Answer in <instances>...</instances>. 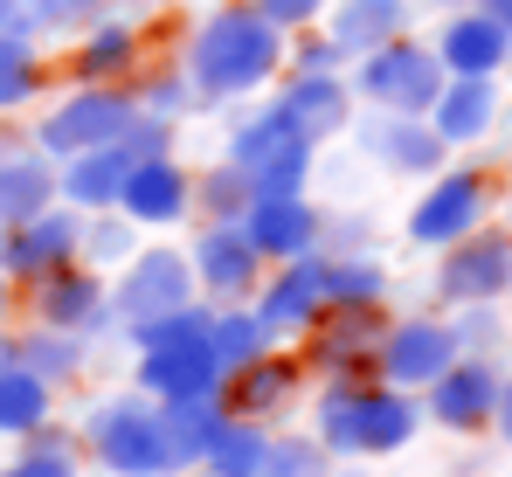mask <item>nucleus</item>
Here are the masks:
<instances>
[{"label": "nucleus", "instance_id": "36", "mask_svg": "<svg viewBox=\"0 0 512 477\" xmlns=\"http://www.w3.org/2000/svg\"><path fill=\"white\" fill-rule=\"evenodd\" d=\"M256 477H333V450L319 436H270Z\"/></svg>", "mask_w": 512, "mask_h": 477}, {"label": "nucleus", "instance_id": "5", "mask_svg": "<svg viewBox=\"0 0 512 477\" xmlns=\"http://www.w3.org/2000/svg\"><path fill=\"white\" fill-rule=\"evenodd\" d=\"M360 70H353V97H367L374 111H409V118H423L429 104H436V90H443V63H436V49L416 42V35H395V42H381V49H367V56H353Z\"/></svg>", "mask_w": 512, "mask_h": 477}, {"label": "nucleus", "instance_id": "13", "mask_svg": "<svg viewBox=\"0 0 512 477\" xmlns=\"http://www.w3.org/2000/svg\"><path fill=\"white\" fill-rule=\"evenodd\" d=\"M77 242H84V215L63 201V208H42L28 222H7L0 229V277L7 284H35L63 263H77Z\"/></svg>", "mask_w": 512, "mask_h": 477}, {"label": "nucleus", "instance_id": "1", "mask_svg": "<svg viewBox=\"0 0 512 477\" xmlns=\"http://www.w3.org/2000/svg\"><path fill=\"white\" fill-rule=\"evenodd\" d=\"M180 70H187L201 104L256 97V90H270V83L284 77V28H270L256 7H215L187 35Z\"/></svg>", "mask_w": 512, "mask_h": 477}, {"label": "nucleus", "instance_id": "2", "mask_svg": "<svg viewBox=\"0 0 512 477\" xmlns=\"http://www.w3.org/2000/svg\"><path fill=\"white\" fill-rule=\"evenodd\" d=\"M416 429H423V401L367 374H326V395L312 401V436L333 457H395L416 443Z\"/></svg>", "mask_w": 512, "mask_h": 477}, {"label": "nucleus", "instance_id": "12", "mask_svg": "<svg viewBox=\"0 0 512 477\" xmlns=\"http://www.w3.org/2000/svg\"><path fill=\"white\" fill-rule=\"evenodd\" d=\"M187 263H194V291L208 298V305H250L256 284H263V256H256V242L243 236V222H208L194 249H187Z\"/></svg>", "mask_w": 512, "mask_h": 477}, {"label": "nucleus", "instance_id": "7", "mask_svg": "<svg viewBox=\"0 0 512 477\" xmlns=\"http://www.w3.org/2000/svg\"><path fill=\"white\" fill-rule=\"evenodd\" d=\"M132 118H139L132 83H77V90H70V97L35 125V146H42L49 159H70V153H84V146L118 139Z\"/></svg>", "mask_w": 512, "mask_h": 477}, {"label": "nucleus", "instance_id": "16", "mask_svg": "<svg viewBox=\"0 0 512 477\" xmlns=\"http://www.w3.org/2000/svg\"><path fill=\"white\" fill-rule=\"evenodd\" d=\"M429 49H436V63L450 77H499V70H512V28L492 21L485 7H450Z\"/></svg>", "mask_w": 512, "mask_h": 477}, {"label": "nucleus", "instance_id": "44", "mask_svg": "<svg viewBox=\"0 0 512 477\" xmlns=\"http://www.w3.org/2000/svg\"><path fill=\"white\" fill-rule=\"evenodd\" d=\"M0 477H77V457H35V450H21Z\"/></svg>", "mask_w": 512, "mask_h": 477}, {"label": "nucleus", "instance_id": "15", "mask_svg": "<svg viewBox=\"0 0 512 477\" xmlns=\"http://www.w3.org/2000/svg\"><path fill=\"white\" fill-rule=\"evenodd\" d=\"M270 111L284 125H298L312 146L319 139H340L353 125V83L340 70H284V83L270 90Z\"/></svg>", "mask_w": 512, "mask_h": 477}, {"label": "nucleus", "instance_id": "19", "mask_svg": "<svg viewBox=\"0 0 512 477\" xmlns=\"http://www.w3.org/2000/svg\"><path fill=\"white\" fill-rule=\"evenodd\" d=\"M360 146L381 159L395 180H429L450 159V146L436 139V125L429 118H409V111H374V125H360Z\"/></svg>", "mask_w": 512, "mask_h": 477}, {"label": "nucleus", "instance_id": "32", "mask_svg": "<svg viewBox=\"0 0 512 477\" xmlns=\"http://www.w3.org/2000/svg\"><path fill=\"white\" fill-rule=\"evenodd\" d=\"M263 450H270V429H263L256 415H222V429H215L201 471L208 477H256L263 471Z\"/></svg>", "mask_w": 512, "mask_h": 477}, {"label": "nucleus", "instance_id": "20", "mask_svg": "<svg viewBox=\"0 0 512 477\" xmlns=\"http://www.w3.org/2000/svg\"><path fill=\"white\" fill-rule=\"evenodd\" d=\"M236 222H243V236L256 242L263 263H291V256H312L319 249V222L326 215L305 194H277V201H250Z\"/></svg>", "mask_w": 512, "mask_h": 477}, {"label": "nucleus", "instance_id": "43", "mask_svg": "<svg viewBox=\"0 0 512 477\" xmlns=\"http://www.w3.org/2000/svg\"><path fill=\"white\" fill-rule=\"evenodd\" d=\"M256 14L270 21V28H284V35H298V28H312V21H326V7L333 0H250Z\"/></svg>", "mask_w": 512, "mask_h": 477}, {"label": "nucleus", "instance_id": "18", "mask_svg": "<svg viewBox=\"0 0 512 477\" xmlns=\"http://www.w3.org/2000/svg\"><path fill=\"white\" fill-rule=\"evenodd\" d=\"M35 325H63V332H104L111 325V284L84 270V263H63L49 277H35Z\"/></svg>", "mask_w": 512, "mask_h": 477}, {"label": "nucleus", "instance_id": "34", "mask_svg": "<svg viewBox=\"0 0 512 477\" xmlns=\"http://www.w3.org/2000/svg\"><path fill=\"white\" fill-rule=\"evenodd\" d=\"M208 346H215L222 374H236V367H250L256 353H270L277 339L263 332L256 305H215V318H208Z\"/></svg>", "mask_w": 512, "mask_h": 477}, {"label": "nucleus", "instance_id": "53", "mask_svg": "<svg viewBox=\"0 0 512 477\" xmlns=\"http://www.w3.org/2000/svg\"><path fill=\"white\" fill-rule=\"evenodd\" d=\"M443 7H471V0H443Z\"/></svg>", "mask_w": 512, "mask_h": 477}, {"label": "nucleus", "instance_id": "25", "mask_svg": "<svg viewBox=\"0 0 512 477\" xmlns=\"http://www.w3.org/2000/svg\"><path fill=\"white\" fill-rule=\"evenodd\" d=\"M291 395H298V360H284V353H256L250 367L222 374V408H229V415L270 422Z\"/></svg>", "mask_w": 512, "mask_h": 477}, {"label": "nucleus", "instance_id": "51", "mask_svg": "<svg viewBox=\"0 0 512 477\" xmlns=\"http://www.w3.org/2000/svg\"><path fill=\"white\" fill-rule=\"evenodd\" d=\"M125 7H167V0H125Z\"/></svg>", "mask_w": 512, "mask_h": 477}, {"label": "nucleus", "instance_id": "8", "mask_svg": "<svg viewBox=\"0 0 512 477\" xmlns=\"http://www.w3.org/2000/svg\"><path fill=\"white\" fill-rule=\"evenodd\" d=\"M485 215H492V173L485 166H443V173H429L423 201L409 208V242L443 249V242L485 229Z\"/></svg>", "mask_w": 512, "mask_h": 477}, {"label": "nucleus", "instance_id": "28", "mask_svg": "<svg viewBox=\"0 0 512 477\" xmlns=\"http://www.w3.org/2000/svg\"><path fill=\"white\" fill-rule=\"evenodd\" d=\"M222 395H187V401H160V429H167V450H173V471H201L215 429H222Z\"/></svg>", "mask_w": 512, "mask_h": 477}, {"label": "nucleus", "instance_id": "4", "mask_svg": "<svg viewBox=\"0 0 512 477\" xmlns=\"http://www.w3.org/2000/svg\"><path fill=\"white\" fill-rule=\"evenodd\" d=\"M312 139L298 125H284L277 111H256L229 132V166H243L250 180V201H277V194H305L312 180Z\"/></svg>", "mask_w": 512, "mask_h": 477}, {"label": "nucleus", "instance_id": "40", "mask_svg": "<svg viewBox=\"0 0 512 477\" xmlns=\"http://www.w3.org/2000/svg\"><path fill=\"white\" fill-rule=\"evenodd\" d=\"M132 97H139V111L146 118H187L201 97H194V83H187V70H153V77L132 83Z\"/></svg>", "mask_w": 512, "mask_h": 477}, {"label": "nucleus", "instance_id": "47", "mask_svg": "<svg viewBox=\"0 0 512 477\" xmlns=\"http://www.w3.org/2000/svg\"><path fill=\"white\" fill-rule=\"evenodd\" d=\"M471 7H485L492 21H506V28H512V0H471Z\"/></svg>", "mask_w": 512, "mask_h": 477}, {"label": "nucleus", "instance_id": "14", "mask_svg": "<svg viewBox=\"0 0 512 477\" xmlns=\"http://www.w3.org/2000/svg\"><path fill=\"white\" fill-rule=\"evenodd\" d=\"M250 305H256V318H263V332H270V339H305V332H312V318L326 312V256L312 249V256L270 263Z\"/></svg>", "mask_w": 512, "mask_h": 477}, {"label": "nucleus", "instance_id": "30", "mask_svg": "<svg viewBox=\"0 0 512 477\" xmlns=\"http://www.w3.org/2000/svg\"><path fill=\"white\" fill-rule=\"evenodd\" d=\"M49 415H56V388H49L35 367L7 360V367H0V436L21 443V436H35Z\"/></svg>", "mask_w": 512, "mask_h": 477}, {"label": "nucleus", "instance_id": "52", "mask_svg": "<svg viewBox=\"0 0 512 477\" xmlns=\"http://www.w3.org/2000/svg\"><path fill=\"white\" fill-rule=\"evenodd\" d=\"M506 229H512V187H506Z\"/></svg>", "mask_w": 512, "mask_h": 477}, {"label": "nucleus", "instance_id": "39", "mask_svg": "<svg viewBox=\"0 0 512 477\" xmlns=\"http://www.w3.org/2000/svg\"><path fill=\"white\" fill-rule=\"evenodd\" d=\"M450 332L464 353H499L506 346V298H485V305H450Z\"/></svg>", "mask_w": 512, "mask_h": 477}, {"label": "nucleus", "instance_id": "24", "mask_svg": "<svg viewBox=\"0 0 512 477\" xmlns=\"http://www.w3.org/2000/svg\"><path fill=\"white\" fill-rule=\"evenodd\" d=\"M305 339H312V367L319 374H367L374 367V339H381V312H340V305H326Z\"/></svg>", "mask_w": 512, "mask_h": 477}, {"label": "nucleus", "instance_id": "46", "mask_svg": "<svg viewBox=\"0 0 512 477\" xmlns=\"http://www.w3.org/2000/svg\"><path fill=\"white\" fill-rule=\"evenodd\" d=\"M104 7H111V0H63V14H70V21H90V14H104Z\"/></svg>", "mask_w": 512, "mask_h": 477}, {"label": "nucleus", "instance_id": "23", "mask_svg": "<svg viewBox=\"0 0 512 477\" xmlns=\"http://www.w3.org/2000/svg\"><path fill=\"white\" fill-rule=\"evenodd\" d=\"M423 118L436 125L443 146H478L499 125V77H443V90H436V104Z\"/></svg>", "mask_w": 512, "mask_h": 477}, {"label": "nucleus", "instance_id": "11", "mask_svg": "<svg viewBox=\"0 0 512 477\" xmlns=\"http://www.w3.org/2000/svg\"><path fill=\"white\" fill-rule=\"evenodd\" d=\"M499 381H506V367H499L492 353H457V360L423 388V422L450 429V436H478V429H492Z\"/></svg>", "mask_w": 512, "mask_h": 477}, {"label": "nucleus", "instance_id": "9", "mask_svg": "<svg viewBox=\"0 0 512 477\" xmlns=\"http://www.w3.org/2000/svg\"><path fill=\"white\" fill-rule=\"evenodd\" d=\"M443 305H485L512 298V229H471V236L436 249V284Z\"/></svg>", "mask_w": 512, "mask_h": 477}, {"label": "nucleus", "instance_id": "49", "mask_svg": "<svg viewBox=\"0 0 512 477\" xmlns=\"http://www.w3.org/2000/svg\"><path fill=\"white\" fill-rule=\"evenodd\" d=\"M7 360H14V339H7V332H0V367H7Z\"/></svg>", "mask_w": 512, "mask_h": 477}, {"label": "nucleus", "instance_id": "27", "mask_svg": "<svg viewBox=\"0 0 512 477\" xmlns=\"http://www.w3.org/2000/svg\"><path fill=\"white\" fill-rule=\"evenodd\" d=\"M56 201H63V194H56V159L42 153V146L0 153V229L42 215V208H56Z\"/></svg>", "mask_w": 512, "mask_h": 477}, {"label": "nucleus", "instance_id": "6", "mask_svg": "<svg viewBox=\"0 0 512 477\" xmlns=\"http://www.w3.org/2000/svg\"><path fill=\"white\" fill-rule=\"evenodd\" d=\"M194 298H201V291H194V263H187V249L153 242V249H132V256L118 263V284H111V325L132 332V325L167 318V312H180V305H194Z\"/></svg>", "mask_w": 512, "mask_h": 477}, {"label": "nucleus", "instance_id": "38", "mask_svg": "<svg viewBox=\"0 0 512 477\" xmlns=\"http://www.w3.org/2000/svg\"><path fill=\"white\" fill-rule=\"evenodd\" d=\"M139 249V236H132V222L118 215V208H97L84 222V242H77V256H84L90 270H104V263H125Z\"/></svg>", "mask_w": 512, "mask_h": 477}, {"label": "nucleus", "instance_id": "41", "mask_svg": "<svg viewBox=\"0 0 512 477\" xmlns=\"http://www.w3.org/2000/svg\"><path fill=\"white\" fill-rule=\"evenodd\" d=\"M56 28H70L63 0H0V35L42 42V35H56Z\"/></svg>", "mask_w": 512, "mask_h": 477}, {"label": "nucleus", "instance_id": "26", "mask_svg": "<svg viewBox=\"0 0 512 477\" xmlns=\"http://www.w3.org/2000/svg\"><path fill=\"white\" fill-rule=\"evenodd\" d=\"M326 35H333V49L353 63V56L409 35V0H340V7H326Z\"/></svg>", "mask_w": 512, "mask_h": 477}, {"label": "nucleus", "instance_id": "10", "mask_svg": "<svg viewBox=\"0 0 512 477\" xmlns=\"http://www.w3.org/2000/svg\"><path fill=\"white\" fill-rule=\"evenodd\" d=\"M464 346H457V332H450V318H395V325H381V339H374V381H388V388H409V395H423L429 381L457 360Z\"/></svg>", "mask_w": 512, "mask_h": 477}, {"label": "nucleus", "instance_id": "17", "mask_svg": "<svg viewBox=\"0 0 512 477\" xmlns=\"http://www.w3.org/2000/svg\"><path fill=\"white\" fill-rule=\"evenodd\" d=\"M118 215H125L132 229H173V222L194 215V180L173 166V153L139 159V166L125 173V187H118Z\"/></svg>", "mask_w": 512, "mask_h": 477}, {"label": "nucleus", "instance_id": "3", "mask_svg": "<svg viewBox=\"0 0 512 477\" xmlns=\"http://www.w3.org/2000/svg\"><path fill=\"white\" fill-rule=\"evenodd\" d=\"M84 450L104 464L111 477H180L160 429V401L146 395H104L84 422Z\"/></svg>", "mask_w": 512, "mask_h": 477}, {"label": "nucleus", "instance_id": "29", "mask_svg": "<svg viewBox=\"0 0 512 477\" xmlns=\"http://www.w3.org/2000/svg\"><path fill=\"white\" fill-rule=\"evenodd\" d=\"M132 70H139V35H132V21L97 14L84 49H77V63H70V77L77 83H132Z\"/></svg>", "mask_w": 512, "mask_h": 477}, {"label": "nucleus", "instance_id": "48", "mask_svg": "<svg viewBox=\"0 0 512 477\" xmlns=\"http://www.w3.org/2000/svg\"><path fill=\"white\" fill-rule=\"evenodd\" d=\"M333 477H381L374 464H333Z\"/></svg>", "mask_w": 512, "mask_h": 477}, {"label": "nucleus", "instance_id": "31", "mask_svg": "<svg viewBox=\"0 0 512 477\" xmlns=\"http://www.w3.org/2000/svg\"><path fill=\"white\" fill-rule=\"evenodd\" d=\"M14 360L35 367L49 388H70V381L90 367V339L84 332H63V325H35V332L14 339Z\"/></svg>", "mask_w": 512, "mask_h": 477}, {"label": "nucleus", "instance_id": "45", "mask_svg": "<svg viewBox=\"0 0 512 477\" xmlns=\"http://www.w3.org/2000/svg\"><path fill=\"white\" fill-rule=\"evenodd\" d=\"M492 429H499V436L512 443V374L499 381V408H492Z\"/></svg>", "mask_w": 512, "mask_h": 477}, {"label": "nucleus", "instance_id": "42", "mask_svg": "<svg viewBox=\"0 0 512 477\" xmlns=\"http://www.w3.org/2000/svg\"><path fill=\"white\" fill-rule=\"evenodd\" d=\"M346 56L333 49V35H305L298 28V42L284 35V70H340Z\"/></svg>", "mask_w": 512, "mask_h": 477}, {"label": "nucleus", "instance_id": "21", "mask_svg": "<svg viewBox=\"0 0 512 477\" xmlns=\"http://www.w3.org/2000/svg\"><path fill=\"white\" fill-rule=\"evenodd\" d=\"M139 159L125 146V132L118 139H104V146H84V153L56 159V194L77 208V215H97V208H118V187H125V173H132Z\"/></svg>", "mask_w": 512, "mask_h": 477}, {"label": "nucleus", "instance_id": "50", "mask_svg": "<svg viewBox=\"0 0 512 477\" xmlns=\"http://www.w3.org/2000/svg\"><path fill=\"white\" fill-rule=\"evenodd\" d=\"M7 298H14V291H7V277H0V318H7Z\"/></svg>", "mask_w": 512, "mask_h": 477}, {"label": "nucleus", "instance_id": "22", "mask_svg": "<svg viewBox=\"0 0 512 477\" xmlns=\"http://www.w3.org/2000/svg\"><path fill=\"white\" fill-rule=\"evenodd\" d=\"M139 388L153 401H187V395H222V360L208 339H187V346H153L139 353Z\"/></svg>", "mask_w": 512, "mask_h": 477}, {"label": "nucleus", "instance_id": "33", "mask_svg": "<svg viewBox=\"0 0 512 477\" xmlns=\"http://www.w3.org/2000/svg\"><path fill=\"white\" fill-rule=\"evenodd\" d=\"M381 298H388V270H381L374 249L367 256H326V305H340V312H381Z\"/></svg>", "mask_w": 512, "mask_h": 477}, {"label": "nucleus", "instance_id": "37", "mask_svg": "<svg viewBox=\"0 0 512 477\" xmlns=\"http://www.w3.org/2000/svg\"><path fill=\"white\" fill-rule=\"evenodd\" d=\"M194 208L208 215V222H236L243 208H250V180H243V166H208L201 180H194Z\"/></svg>", "mask_w": 512, "mask_h": 477}, {"label": "nucleus", "instance_id": "35", "mask_svg": "<svg viewBox=\"0 0 512 477\" xmlns=\"http://www.w3.org/2000/svg\"><path fill=\"white\" fill-rule=\"evenodd\" d=\"M42 97V56L21 35H0V111H21Z\"/></svg>", "mask_w": 512, "mask_h": 477}]
</instances>
